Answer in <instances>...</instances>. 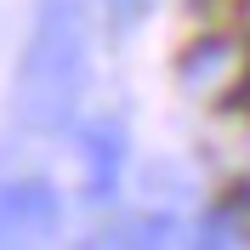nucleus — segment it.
<instances>
[{"label": "nucleus", "instance_id": "1", "mask_svg": "<svg viewBox=\"0 0 250 250\" xmlns=\"http://www.w3.org/2000/svg\"><path fill=\"white\" fill-rule=\"evenodd\" d=\"M91 74V12L85 0H40L34 34L17 62V120L29 131H62Z\"/></svg>", "mask_w": 250, "mask_h": 250}, {"label": "nucleus", "instance_id": "2", "mask_svg": "<svg viewBox=\"0 0 250 250\" xmlns=\"http://www.w3.org/2000/svg\"><path fill=\"white\" fill-rule=\"evenodd\" d=\"M176 85L193 103H205V108L239 103L250 91V34H239V29L199 34L182 51V62H176Z\"/></svg>", "mask_w": 250, "mask_h": 250}, {"label": "nucleus", "instance_id": "3", "mask_svg": "<svg viewBox=\"0 0 250 250\" xmlns=\"http://www.w3.org/2000/svg\"><path fill=\"white\" fill-rule=\"evenodd\" d=\"M62 205L46 182H0V245H40L57 233Z\"/></svg>", "mask_w": 250, "mask_h": 250}, {"label": "nucleus", "instance_id": "4", "mask_svg": "<svg viewBox=\"0 0 250 250\" xmlns=\"http://www.w3.org/2000/svg\"><path fill=\"white\" fill-rule=\"evenodd\" d=\"M120 165H125V131L120 125H91L85 131V188H91V199L114 193Z\"/></svg>", "mask_w": 250, "mask_h": 250}]
</instances>
